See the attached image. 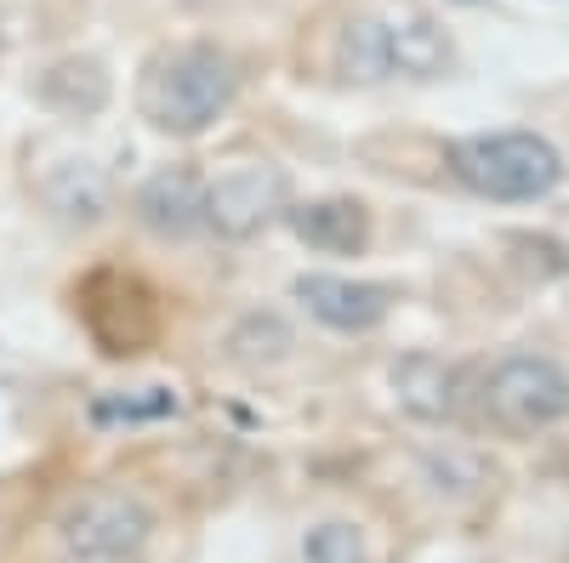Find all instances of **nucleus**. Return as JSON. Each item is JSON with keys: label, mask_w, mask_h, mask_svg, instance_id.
<instances>
[{"label": "nucleus", "mask_w": 569, "mask_h": 563, "mask_svg": "<svg viewBox=\"0 0 569 563\" xmlns=\"http://www.w3.org/2000/svg\"><path fill=\"white\" fill-rule=\"evenodd\" d=\"M233 98H240V74H233V63L217 46H177V52H160L142 69V86H137L142 120L166 137L211 131L233 109Z\"/></svg>", "instance_id": "obj_1"}, {"label": "nucleus", "mask_w": 569, "mask_h": 563, "mask_svg": "<svg viewBox=\"0 0 569 563\" xmlns=\"http://www.w3.org/2000/svg\"><path fill=\"white\" fill-rule=\"evenodd\" d=\"M450 171L479 200L530 205L563 182V154L536 131H485V137H461L450 149Z\"/></svg>", "instance_id": "obj_2"}, {"label": "nucleus", "mask_w": 569, "mask_h": 563, "mask_svg": "<svg viewBox=\"0 0 569 563\" xmlns=\"http://www.w3.org/2000/svg\"><path fill=\"white\" fill-rule=\"evenodd\" d=\"M456 63L450 34L427 12H393V18H359L342 34V69L353 80H439Z\"/></svg>", "instance_id": "obj_3"}, {"label": "nucleus", "mask_w": 569, "mask_h": 563, "mask_svg": "<svg viewBox=\"0 0 569 563\" xmlns=\"http://www.w3.org/2000/svg\"><path fill=\"white\" fill-rule=\"evenodd\" d=\"M485 421L512 439L547 433L569 415V370L547 353H507L479 388Z\"/></svg>", "instance_id": "obj_4"}, {"label": "nucleus", "mask_w": 569, "mask_h": 563, "mask_svg": "<svg viewBox=\"0 0 569 563\" xmlns=\"http://www.w3.org/2000/svg\"><path fill=\"white\" fill-rule=\"evenodd\" d=\"M284 211H291V177L268 160H240L206 182V228L217 240H251Z\"/></svg>", "instance_id": "obj_5"}, {"label": "nucleus", "mask_w": 569, "mask_h": 563, "mask_svg": "<svg viewBox=\"0 0 569 563\" xmlns=\"http://www.w3.org/2000/svg\"><path fill=\"white\" fill-rule=\"evenodd\" d=\"M58 535L69 552H137L142 557V546L154 535V512L131 490H91L63 512Z\"/></svg>", "instance_id": "obj_6"}, {"label": "nucleus", "mask_w": 569, "mask_h": 563, "mask_svg": "<svg viewBox=\"0 0 569 563\" xmlns=\"http://www.w3.org/2000/svg\"><path fill=\"white\" fill-rule=\"evenodd\" d=\"M297 302H308V313L330 331H376L393 308L388 285H365V279H342V273H302L297 279Z\"/></svg>", "instance_id": "obj_7"}, {"label": "nucleus", "mask_w": 569, "mask_h": 563, "mask_svg": "<svg viewBox=\"0 0 569 563\" xmlns=\"http://www.w3.org/2000/svg\"><path fill=\"white\" fill-rule=\"evenodd\" d=\"M137 222L154 233V240H194V233L206 228V182L194 171H160L137 188L131 200Z\"/></svg>", "instance_id": "obj_8"}, {"label": "nucleus", "mask_w": 569, "mask_h": 563, "mask_svg": "<svg viewBox=\"0 0 569 563\" xmlns=\"http://www.w3.org/2000/svg\"><path fill=\"white\" fill-rule=\"evenodd\" d=\"M393 393L416 421H450L461 410V370L439 353H405L393 364Z\"/></svg>", "instance_id": "obj_9"}, {"label": "nucleus", "mask_w": 569, "mask_h": 563, "mask_svg": "<svg viewBox=\"0 0 569 563\" xmlns=\"http://www.w3.org/2000/svg\"><path fill=\"white\" fill-rule=\"evenodd\" d=\"M297 228V240L325 251V257H359L370 245V211L359 200H313L284 211Z\"/></svg>", "instance_id": "obj_10"}, {"label": "nucleus", "mask_w": 569, "mask_h": 563, "mask_svg": "<svg viewBox=\"0 0 569 563\" xmlns=\"http://www.w3.org/2000/svg\"><path fill=\"white\" fill-rule=\"evenodd\" d=\"M40 98L63 114H98L109 103V74L91 58H63L52 74L40 80Z\"/></svg>", "instance_id": "obj_11"}, {"label": "nucleus", "mask_w": 569, "mask_h": 563, "mask_svg": "<svg viewBox=\"0 0 569 563\" xmlns=\"http://www.w3.org/2000/svg\"><path fill=\"white\" fill-rule=\"evenodd\" d=\"M166 415H177L171 388H137V393L91 399V421H98V428H142V421H166Z\"/></svg>", "instance_id": "obj_12"}, {"label": "nucleus", "mask_w": 569, "mask_h": 563, "mask_svg": "<svg viewBox=\"0 0 569 563\" xmlns=\"http://www.w3.org/2000/svg\"><path fill=\"white\" fill-rule=\"evenodd\" d=\"M46 194H52V205L69 222H98L109 211V182L91 171V165H63L52 182H46Z\"/></svg>", "instance_id": "obj_13"}, {"label": "nucleus", "mask_w": 569, "mask_h": 563, "mask_svg": "<svg viewBox=\"0 0 569 563\" xmlns=\"http://www.w3.org/2000/svg\"><path fill=\"white\" fill-rule=\"evenodd\" d=\"M302 557L308 563H365V535L353 524H342V519H330V524L308 530Z\"/></svg>", "instance_id": "obj_14"}, {"label": "nucleus", "mask_w": 569, "mask_h": 563, "mask_svg": "<svg viewBox=\"0 0 569 563\" xmlns=\"http://www.w3.org/2000/svg\"><path fill=\"white\" fill-rule=\"evenodd\" d=\"M69 563H142L137 552H69Z\"/></svg>", "instance_id": "obj_15"}, {"label": "nucleus", "mask_w": 569, "mask_h": 563, "mask_svg": "<svg viewBox=\"0 0 569 563\" xmlns=\"http://www.w3.org/2000/svg\"><path fill=\"white\" fill-rule=\"evenodd\" d=\"M461 7H472V0H461Z\"/></svg>", "instance_id": "obj_16"}]
</instances>
